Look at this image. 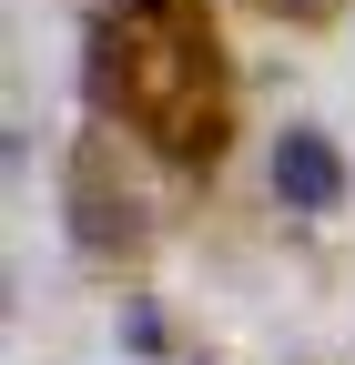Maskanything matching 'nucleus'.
<instances>
[{
	"label": "nucleus",
	"mask_w": 355,
	"mask_h": 365,
	"mask_svg": "<svg viewBox=\"0 0 355 365\" xmlns=\"http://www.w3.org/2000/svg\"><path fill=\"white\" fill-rule=\"evenodd\" d=\"M92 81H102V112L132 122L153 153H173V163L224 153V41H213L203 11H183V0L112 11L102 51H92Z\"/></svg>",
	"instance_id": "nucleus-1"
},
{
	"label": "nucleus",
	"mask_w": 355,
	"mask_h": 365,
	"mask_svg": "<svg viewBox=\"0 0 355 365\" xmlns=\"http://www.w3.org/2000/svg\"><path fill=\"white\" fill-rule=\"evenodd\" d=\"M264 182H274L284 213L325 223V213H345V193H355V163H345V143H335L325 122H284L274 153H264Z\"/></svg>",
	"instance_id": "nucleus-2"
},
{
	"label": "nucleus",
	"mask_w": 355,
	"mask_h": 365,
	"mask_svg": "<svg viewBox=\"0 0 355 365\" xmlns=\"http://www.w3.org/2000/svg\"><path fill=\"white\" fill-rule=\"evenodd\" d=\"M264 11H274V21H315L325 0H264Z\"/></svg>",
	"instance_id": "nucleus-3"
}]
</instances>
